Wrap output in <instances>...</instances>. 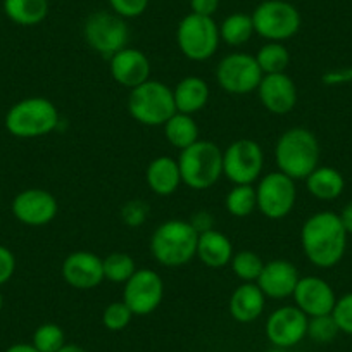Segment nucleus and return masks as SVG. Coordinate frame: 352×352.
Returning a JSON list of instances; mask_svg holds the SVG:
<instances>
[{
	"label": "nucleus",
	"instance_id": "1",
	"mask_svg": "<svg viewBox=\"0 0 352 352\" xmlns=\"http://www.w3.org/2000/svg\"><path fill=\"white\" fill-rule=\"evenodd\" d=\"M347 236L337 212L320 211L304 221L300 228V247L311 264L328 270L344 259Z\"/></svg>",
	"mask_w": 352,
	"mask_h": 352
},
{
	"label": "nucleus",
	"instance_id": "2",
	"mask_svg": "<svg viewBox=\"0 0 352 352\" xmlns=\"http://www.w3.org/2000/svg\"><path fill=\"white\" fill-rule=\"evenodd\" d=\"M320 142L307 128H290L283 131L275 145V161L278 171L292 180H306L320 166Z\"/></svg>",
	"mask_w": 352,
	"mask_h": 352
},
{
	"label": "nucleus",
	"instance_id": "3",
	"mask_svg": "<svg viewBox=\"0 0 352 352\" xmlns=\"http://www.w3.org/2000/svg\"><path fill=\"white\" fill-rule=\"evenodd\" d=\"M199 232L190 221L168 219L151 236V254L161 266L180 268L197 254Z\"/></svg>",
	"mask_w": 352,
	"mask_h": 352
},
{
	"label": "nucleus",
	"instance_id": "4",
	"mask_svg": "<svg viewBox=\"0 0 352 352\" xmlns=\"http://www.w3.org/2000/svg\"><path fill=\"white\" fill-rule=\"evenodd\" d=\"M59 111L45 97H28L16 102L6 114V130L16 138L47 137L59 126Z\"/></svg>",
	"mask_w": 352,
	"mask_h": 352
},
{
	"label": "nucleus",
	"instance_id": "5",
	"mask_svg": "<svg viewBox=\"0 0 352 352\" xmlns=\"http://www.w3.org/2000/svg\"><path fill=\"white\" fill-rule=\"evenodd\" d=\"M182 184L192 190H208L223 176V151L211 140H197L180 151Z\"/></svg>",
	"mask_w": 352,
	"mask_h": 352
},
{
	"label": "nucleus",
	"instance_id": "6",
	"mask_svg": "<svg viewBox=\"0 0 352 352\" xmlns=\"http://www.w3.org/2000/svg\"><path fill=\"white\" fill-rule=\"evenodd\" d=\"M128 113L144 126H164L166 121L176 113L173 88L157 80L131 88L128 96Z\"/></svg>",
	"mask_w": 352,
	"mask_h": 352
},
{
	"label": "nucleus",
	"instance_id": "7",
	"mask_svg": "<svg viewBox=\"0 0 352 352\" xmlns=\"http://www.w3.org/2000/svg\"><path fill=\"white\" fill-rule=\"evenodd\" d=\"M254 32L266 42H287L300 30V12L287 0H264L254 9Z\"/></svg>",
	"mask_w": 352,
	"mask_h": 352
},
{
	"label": "nucleus",
	"instance_id": "8",
	"mask_svg": "<svg viewBox=\"0 0 352 352\" xmlns=\"http://www.w3.org/2000/svg\"><path fill=\"white\" fill-rule=\"evenodd\" d=\"M219 26L212 18L199 14H187L176 28V43L187 59L194 63L208 60L218 52Z\"/></svg>",
	"mask_w": 352,
	"mask_h": 352
},
{
	"label": "nucleus",
	"instance_id": "9",
	"mask_svg": "<svg viewBox=\"0 0 352 352\" xmlns=\"http://www.w3.org/2000/svg\"><path fill=\"white\" fill-rule=\"evenodd\" d=\"M85 42L94 52L111 59L128 47L130 30L126 21L113 11H97L88 16L83 26Z\"/></svg>",
	"mask_w": 352,
	"mask_h": 352
},
{
	"label": "nucleus",
	"instance_id": "10",
	"mask_svg": "<svg viewBox=\"0 0 352 352\" xmlns=\"http://www.w3.org/2000/svg\"><path fill=\"white\" fill-rule=\"evenodd\" d=\"M257 209L268 219L287 218L292 212L297 201L296 180L283 175L282 171H273L259 178L256 187Z\"/></svg>",
	"mask_w": 352,
	"mask_h": 352
},
{
	"label": "nucleus",
	"instance_id": "11",
	"mask_svg": "<svg viewBox=\"0 0 352 352\" xmlns=\"http://www.w3.org/2000/svg\"><path fill=\"white\" fill-rule=\"evenodd\" d=\"M264 168L263 147L256 140L242 138L223 151V176L233 185H252Z\"/></svg>",
	"mask_w": 352,
	"mask_h": 352
},
{
	"label": "nucleus",
	"instance_id": "12",
	"mask_svg": "<svg viewBox=\"0 0 352 352\" xmlns=\"http://www.w3.org/2000/svg\"><path fill=\"white\" fill-rule=\"evenodd\" d=\"M263 76L256 57L245 52L228 54L216 66L218 85L232 96H247L256 92Z\"/></svg>",
	"mask_w": 352,
	"mask_h": 352
},
{
	"label": "nucleus",
	"instance_id": "13",
	"mask_svg": "<svg viewBox=\"0 0 352 352\" xmlns=\"http://www.w3.org/2000/svg\"><path fill=\"white\" fill-rule=\"evenodd\" d=\"M164 299V282L154 270L142 268L123 287V302L133 316H148Z\"/></svg>",
	"mask_w": 352,
	"mask_h": 352
},
{
	"label": "nucleus",
	"instance_id": "14",
	"mask_svg": "<svg viewBox=\"0 0 352 352\" xmlns=\"http://www.w3.org/2000/svg\"><path fill=\"white\" fill-rule=\"evenodd\" d=\"M309 318L297 306H282L266 320L264 331L276 349H289L307 337Z\"/></svg>",
	"mask_w": 352,
	"mask_h": 352
},
{
	"label": "nucleus",
	"instance_id": "15",
	"mask_svg": "<svg viewBox=\"0 0 352 352\" xmlns=\"http://www.w3.org/2000/svg\"><path fill=\"white\" fill-rule=\"evenodd\" d=\"M11 211L19 223L26 226H45L56 219L57 199L43 188H26L19 192L11 204Z\"/></svg>",
	"mask_w": 352,
	"mask_h": 352
},
{
	"label": "nucleus",
	"instance_id": "16",
	"mask_svg": "<svg viewBox=\"0 0 352 352\" xmlns=\"http://www.w3.org/2000/svg\"><path fill=\"white\" fill-rule=\"evenodd\" d=\"M60 275L74 290H92L104 282L102 257L88 250H76L63 261Z\"/></svg>",
	"mask_w": 352,
	"mask_h": 352
},
{
	"label": "nucleus",
	"instance_id": "17",
	"mask_svg": "<svg viewBox=\"0 0 352 352\" xmlns=\"http://www.w3.org/2000/svg\"><path fill=\"white\" fill-rule=\"evenodd\" d=\"M292 299L294 306L299 307L307 318L331 314L337 302L335 290L320 276H300Z\"/></svg>",
	"mask_w": 352,
	"mask_h": 352
},
{
	"label": "nucleus",
	"instance_id": "18",
	"mask_svg": "<svg viewBox=\"0 0 352 352\" xmlns=\"http://www.w3.org/2000/svg\"><path fill=\"white\" fill-rule=\"evenodd\" d=\"M256 92L264 109L276 116L292 113L299 99L296 81L287 73L264 74Z\"/></svg>",
	"mask_w": 352,
	"mask_h": 352
},
{
	"label": "nucleus",
	"instance_id": "19",
	"mask_svg": "<svg viewBox=\"0 0 352 352\" xmlns=\"http://www.w3.org/2000/svg\"><path fill=\"white\" fill-rule=\"evenodd\" d=\"M300 280L299 272L290 261L273 259L264 263L263 272L257 278V287L263 290L266 299L282 300L292 297L297 282Z\"/></svg>",
	"mask_w": 352,
	"mask_h": 352
},
{
	"label": "nucleus",
	"instance_id": "20",
	"mask_svg": "<svg viewBox=\"0 0 352 352\" xmlns=\"http://www.w3.org/2000/svg\"><path fill=\"white\" fill-rule=\"evenodd\" d=\"M113 80L124 88H135L151 80V60L142 50L124 47L109 59Z\"/></svg>",
	"mask_w": 352,
	"mask_h": 352
},
{
	"label": "nucleus",
	"instance_id": "21",
	"mask_svg": "<svg viewBox=\"0 0 352 352\" xmlns=\"http://www.w3.org/2000/svg\"><path fill=\"white\" fill-rule=\"evenodd\" d=\"M145 182L152 194L159 197H169L182 185V175L178 161L169 155H159L152 159L145 171Z\"/></svg>",
	"mask_w": 352,
	"mask_h": 352
},
{
	"label": "nucleus",
	"instance_id": "22",
	"mask_svg": "<svg viewBox=\"0 0 352 352\" xmlns=\"http://www.w3.org/2000/svg\"><path fill=\"white\" fill-rule=\"evenodd\" d=\"M233 254H235L233 252V243L225 233L214 228L199 233L195 257H199L201 263L206 264L208 268H225L232 263Z\"/></svg>",
	"mask_w": 352,
	"mask_h": 352
},
{
	"label": "nucleus",
	"instance_id": "23",
	"mask_svg": "<svg viewBox=\"0 0 352 352\" xmlns=\"http://www.w3.org/2000/svg\"><path fill=\"white\" fill-rule=\"evenodd\" d=\"M266 306V296L257 283H242L233 290L230 297V314L239 323H252L263 314Z\"/></svg>",
	"mask_w": 352,
	"mask_h": 352
},
{
	"label": "nucleus",
	"instance_id": "24",
	"mask_svg": "<svg viewBox=\"0 0 352 352\" xmlns=\"http://www.w3.org/2000/svg\"><path fill=\"white\" fill-rule=\"evenodd\" d=\"M209 97H211L209 85L201 76H185L173 88L176 113L194 116L195 113L208 106Z\"/></svg>",
	"mask_w": 352,
	"mask_h": 352
},
{
	"label": "nucleus",
	"instance_id": "25",
	"mask_svg": "<svg viewBox=\"0 0 352 352\" xmlns=\"http://www.w3.org/2000/svg\"><path fill=\"white\" fill-rule=\"evenodd\" d=\"M306 188L318 201H335L345 188V180L338 169L331 166H318L306 180Z\"/></svg>",
	"mask_w": 352,
	"mask_h": 352
},
{
	"label": "nucleus",
	"instance_id": "26",
	"mask_svg": "<svg viewBox=\"0 0 352 352\" xmlns=\"http://www.w3.org/2000/svg\"><path fill=\"white\" fill-rule=\"evenodd\" d=\"M6 16L19 26H36L49 16V0H4Z\"/></svg>",
	"mask_w": 352,
	"mask_h": 352
},
{
	"label": "nucleus",
	"instance_id": "27",
	"mask_svg": "<svg viewBox=\"0 0 352 352\" xmlns=\"http://www.w3.org/2000/svg\"><path fill=\"white\" fill-rule=\"evenodd\" d=\"M162 128L166 140L178 151H184L199 140V126L190 114L175 113Z\"/></svg>",
	"mask_w": 352,
	"mask_h": 352
},
{
	"label": "nucleus",
	"instance_id": "28",
	"mask_svg": "<svg viewBox=\"0 0 352 352\" xmlns=\"http://www.w3.org/2000/svg\"><path fill=\"white\" fill-rule=\"evenodd\" d=\"M252 16L245 12H233L219 25V38L230 47H242L254 35Z\"/></svg>",
	"mask_w": 352,
	"mask_h": 352
},
{
	"label": "nucleus",
	"instance_id": "29",
	"mask_svg": "<svg viewBox=\"0 0 352 352\" xmlns=\"http://www.w3.org/2000/svg\"><path fill=\"white\" fill-rule=\"evenodd\" d=\"M254 57H256L263 74L285 73L290 64V52L280 42H266Z\"/></svg>",
	"mask_w": 352,
	"mask_h": 352
},
{
	"label": "nucleus",
	"instance_id": "30",
	"mask_svg": "<svg viewBox=\"0 0 352 352\" xmlns=\"http://www.w3.org/2000/svg\"><path fill=\"white\" fill-rule=\"evenodd\" d=\"M225 208L228 214L235 218H247L257 209L256 187L252 185H235L225 197Z\"/></svg>",
	"mask_w": 352,
	"mask_h": 352
},
{
	"label": "nucleus",
	"instance_id": "31",
	"mask_svg": "<svg viewBox=\"0 0 352 352\" xmlns=\"http://www.w3.org/2000/svg\"><path fill=\"white\" fill-rule=\"evenodd\" d=\"M104 280L111 283H126L137 272L135 261L126 252H113L107 257H102Z\"/></svg>",
	"mask_w": 352,
	"mask_h": 352
},
{
	"label": "nucleus",
	"instance_id": "32",
	"mask_svg": "<svg viewBox=\"0 0 352 352\" xmlns=\"http://www.w3.org/2000/svg\"><path fill=\"white\" fill-rule=\"evenodd\" d=\"M232 272L242 283H256L263 272L264 261L252 250H240L232 257Z\"/></svg>",
	"mask_w": 352,
	"mask_h": 352
},
{
	"label": "nucleus",
	"instance_id": "33",
	"mask_svg": "<svg viewBox=\"0 0 352 352\" xmlns=\"http://www.w3.org/2000/svg\"><path fill=\"white\" fill-rule=\"evenodd\" d=\"M32 344L40 352H59L66 342V333L63 328L56 323H43L33 331Z\"/></svg>",
	"mask_w": 352,
	"mask_h": 352
},
{
	"label": "nucleus",
	"instance_id": "34",
	"mask_svg": "<svg viewBox=\"0 0 352 352\" xmlns=\"http://www.w3.org/2000/svg\"><path fill=\"white\" fill-rule=\"evenodd\" d=\"M340 333L337 323H335L331 314H323V316L309 318L307 321V337L318 344H330L335 337Z\"/></svg>",
	"mask_w": 352,
	"mask_h": 352
},
{
	"label": "nucleus",
	"instance_id": "35",
	"mask_svg": "<svg viewBox=\"0 0 352 352\" xmlns=\"http://www.w3.org/2000/svg\"><path fill=\"white\" fill-rule=\"evenodd\" d=\"M133 313L123 300H116L104 307L102 311V324L109 331H121L131 323Z\"/></svg>",
	"mask_w": 352,
	"mask_h": 352
},
{
	"label": "nucleus",
	"instance_id": "36",
	"mask_svg": "<svg viewBox=\"0 0 352 352\" xmlns=\"http://www.w3.org/2000/svg\"><path fill=\"white\" fill-rule=\"evenodd\" d=\"M331 316L342 333L352 335V292L338 297L333 311H331Z\"/></svg>",
	"mask_w": 352,
	"mask_h": 352
},
{
	"label": "nucleus",
	"instance_id": "37",
	"mask_svg": "<svg viewBox=\"0 0 352 352\" xmlns=\"http://www.w3.org/2000/svg\"><path fill=\"white\" fill-rule=\"evenodd\" d=\"M151 0H109L113 12L123 19H133L144 14Z\"/></svg>",
	"mask_w": 352,
	"mask_h": 352
},
{
	"label": "nucleus",
	"instance_id": "38",
	"mask_svg": "<svg viewBox=\"0 0 352 352\" xmlns=\"http://www.w3.org/2000/svg\"><path fill=\"white\" fill-rule=\"evenodd\" d=\"M16 272V257L11 249L0 245V285L8 283Z\"/></svg>",
	"mask_w": 352,
	"mask_h": 352
},
{
	"label": "nucleus",
	"instance_id": "39",
	"mask_svg": "<svg viewBox=\"0 0 352 352\" xmlns=\"http://www.w3.org/2000/svg\"><path fill=\"white\" fill-rule=\"evenodd\" d=\"M145 212H147V208L144 206V202L133 201V202H128V204L124 206L121 214H123V219L128 223V225L137 226L140 225V223H144Z\"/></svg>",
	"mask_w": 352,
	"mask_h": 352
},
{
	"label": "nucleus",
	"instance_id": "40",
	"mask_svg": "<svg viewBox=\"0 0 352 352\" xmlns=\"http://www.w3.org/2000/svg\"><path fill=\"white\" fill-rule=\"evenodd\" d=\"M192 14L212 18L219 9V0H190Z\"/></svg>",
	"mask_w": 352,
	"mask_h": 352
},
{
	"label": "nucleus",
	"instance_id": "41",
	"mask_svg": "<svg viewBox=\"0 0 352 352\" xmlns=\"http://www.w3.org/2000/svg\"><path fill=\"white\" fill-rule=\"evenodd\" d=\"M323 81L327 85H342L352 81V67H345L342 71H331V73L324 74Z\"/></svg>",
	"mask_w": 352,
	"mask_h": 352
},
{
	"label": "nucleus",
	"instance_id": "42",
	"mask_svg": "<svg viewBox=\"0 0 352 352\" xmlns=\"http://www.w3.org/2000/svg\"><path fill=\"white\" fill-rule=\"evenodd\" d=\"M338 218H340L347 235H352V201L344 206V209H342V212L338 214Z\"/></svg>",
	"mask_w": 352,
	"mask_h": 352
},
{
	"label": "nucleus",
	"instance_id": "43",
	"mask_svg": "<svg viewBox=\"0 0 352 352\" xmlns=\"http://www.w3.org/2000/svg\"><path fill=\"white\" fill-rule=\"evenodd\" d=\"M6 352H40L33 344H14L6 349Z\"/></svg>",
	"mask_w": 352,
	"mask_h": 352
},
{
	"label": "nucleus",
	"instance_id": "44",
	"mask_svg": "<svg viewBox=\"0 0 352 352\" xmlns=\"http://www.w3.org/2000/svg\"><path fill=\"white\" fill-rule=\"evenodd\" d=\"M59 352H88L87 349H83L81 345H76V344H66L63 349H60Z\"/></svg>",
	"mask_w": 352,
	"mask_h": 352
},
{
	"label": "nucleus",
	"instance_id": "45",
	"mask_svg": "<svg viewBox=\"0 0 352 352\" xmlns=\"http://www.w3.org/2000/svg\"><path fill=\"white\" fill-rule=\"evenodd\" d=\"M2 307H4V296L0 292V311H2Z\"/></svg>",
	"mask_w": 352,
	"mask_h": 352
},
{
	"label": "nucleus",
	"instance_id": "46",
	"mask_svg": "<svg viewBox=\"0 0 352 352\" xmlns=\"http://www.w3.org/2000/svg\"><path fill=\"white\" fill-rule=\"evenodd\" d=\"M268 352H287L285 349H273V351H268Z\"/></svg>",
	"mask_w": 352,
	"mask_h": 352
}]
</instances>
